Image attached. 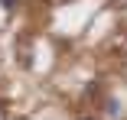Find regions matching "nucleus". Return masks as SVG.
Wrapping results in <instances>:
<instances>
[{"mask_svg":"<svg viewBox=\"0 0 127 120\" xmlns=\"http://www.w3.org/2000/svg\"><path fill=\"white\" fill-rule=\"evenodd\" d=\"M104 114H108V117H121V101H117V98H108V101H104Z\"/></svg>","mask_w":127,"mask_h":120,"instance_id":"1","label":"nucleus"},{"mask_svg":"<svg viewBox=\"0 0 127 120\" xmlns=\"http://www.w3.org/2000/svg\"><path fill=\"white\" fill-rule=\"evenodd\" d=\"M16 3H20V0H0V7H3V10H16Z\"/></svg>","mask_w":127,"mask_h":120,"instance_id":"2","label":"nucleus"}]
</instances>
